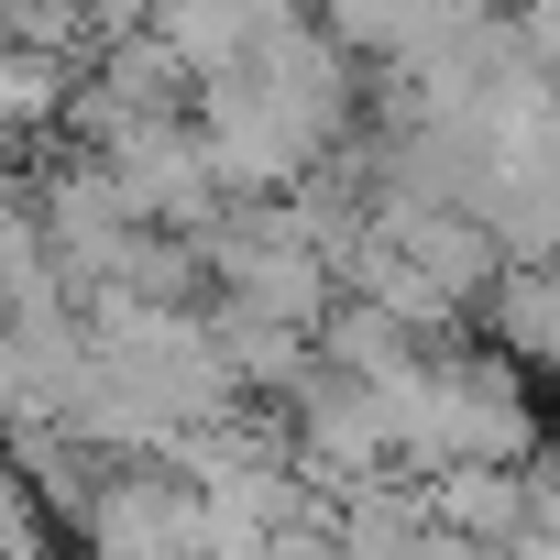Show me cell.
Wrapping results in <instances>:
<instances>
[{
    "mask_svg": "<svg viewBox=\"0 0 560 560\" xmlns=\"http://www.w3.org/2000/svg\"><path fill=\"white\" fill-rule=\"evenodd\" d=\"M385 407V440H396V472H451V462H527L538 451V407H527V374L483 341H451V352H418L396 385H374Z\"/></svg>",
    "mask_w": 560,
    "mask_h": 560,
    "instance_id": "6da1fadb",
    "label": "cell"
},
{
    "mask_svg": "<svg viewBox=\"0 0 560 560\" xmlns=\"http://www.w3.org/2000/svg\"><path fill=\"white\" fill-rule=\"evenodd\" d=\"M0 560H56V516L34 505V483L0 462Z\"/></svg>",
    "mask_w": 560,
    "mask_h": 560,
    "instance_id": "ba28073f",
    "label": "cell"
},
{
    "mask_svg": "<svg viewBox=\"0 0 560 560\" xmlns=\"http://www.w3.org/2000/svg\"><path fill=\"white\" fill-rule=\"evenodd\" d=\"M298 23H308V0H154L143 34L165 45V67H176L187 89H220V78L264 67Z\"/></svg>",
    "mask_w": 560,
    "mask_h": 560,
    "instance_id": "277c9868",
    "label": "cell"
},
{
    "mask_svg": "<svg viewBox=\"0 0 560 560\" xmlns=\"http://www.w3.org/2000/svg\"><path fill=\"white\" fill-rule=\"evenodd\" d=\"M89 385V330L78 308H0V440L67 429Z\"/></svg>",
    "mask_w": 560,
    "mask_h": 560,
    "instance_id": "3957f363",
    "label": "cell"
},
{
    "mask_svg": "<svg viewBox=\"0 0 560 560\" xmlns=\"http://www.w3.org/2000/svg\"><path fill=\"white\" fill-rule=\"evenodd\" d=\"M78 538V560H198V494L165 462H121L89 472V494L56 516Z\"/></svg>",
    "mask_w": 560,
    "mask_h": 560,
    "instance_id": "7a4b0ae2",
    "label": "cell"
},
{
    "mask_svg": "<svg viewBox=\"0 0 560 560\" xmlns=\"http://www.w3.org/2000/svg\"><path fill=\"white\" fill-rule=\"evenodd\" d=\"M516 494H527V538L560 549V451H527L516 462Z\"/></svg>",
    "mask_w": 560,
    "mask_h": 560,
    "instance_id": "9c48e42d",
    "label": "cell"
},
{
    "mask_svg": "<svg viewBox=\"0 0 560 560\" xmlns=\"http://www.w3.org/2000/svg\"><path fill=\"white\" fill-rule=\"evenodd\" d=\"M363 231H385V242H396V253L429 275V287H440L462 319L494 298V275H505V253H494V231H483L472 209H374Z\"/></svg>",
    "mask_w": 560,
    "mask_h": 560,
    "instance_id": "5b68a950",
    "label": "cell"
},
{
    "mask_svg": "<svg viewBox=\"0 0 560 560\" xmlns=\"http://www.w3.org/2000/svg\"><path fill=\"white\" fill-rule=\"evenodd\" d=\"M418 505H429V527L462 538V549H516V538H527L516 462H451V472H418Z\"/></svg>",
    "mask_w": 560,
    "mask_h": 560,
    "instance_id": "8992f818",
    "label": "cell"
},
{
    "mask_svg": "<svg viewBox=\"0 0 560 560\" xmlns=\"http://www.w3.org/2000/svg\"><path fill=\"white\" fill-rule=\"evenodd\" d=\"M472 319H483V352H505L516 374H560V275H494Z\"/></svg>",
    "mask_w": 560,
    "mask_h": 560,
    "instance_id": "52a82bcc",
    "label": "cell"
},
{
    "mask_svg": "<svg viewBox=\"0 0 560 560\" xmlns=\"http://www.w3.org/2000/svg\"><path fill=\"white\" fill-rule=\"evenodd\" d=\"M494 12H505V23H549V12H560V0H494Z\"/></svg>",
    "mask_w": 560,
    "mask_h": 560,
    "instance_id": "30bf717a",
    "label": "cell"
}]
</instances>
